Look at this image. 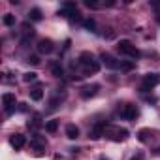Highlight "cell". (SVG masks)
<instances>
[{
	"label": "cell",
	"instance_id": "7c38bea8",
	"mask_svg": "<svg viewBox=\"0 0 160 160\" xmlns=\"http://www.w3.org/2000/svg\"><path fill=\"white\" fill-rule=\"evenodd\" d=\"M66 136L70 139H77L79 138V128L75 124H66Z\"/></svg>",
	"mask_w": 160,
	"mask_h": 160
},
{
	"label": "cell",
	"instance_id": "8992f818",
	"mask_svg": "<svg viewBox=\"0 0 160 160\" xmlns=\"http://www.w3.org/2000/svg\"><path fill=\"white\" fill-rule=\"evenodd\" d=\"M100 60H102V64L106 66V68H109V70H119L121 68V60H117L113 55H109V53H102L100 55Z\"/></svg>",
	"mask_w": 160,
	"mask_h": 160
},
{
	"label": "cell",
	"instance_id": "9c48e42d",
	"mask_svg": "<svg viewBox=\"0 0 160 160\" xmlns=\"http://www.w3.org/2000/svg\"><path fill=\"white\" fill-rule=\"evenodd\" d=\"M25 143H27V139H25V136H23V134H13V136L10 138V145H12L15 151L23 149V147H25Z\"/></svg>",
	"mask_w": 160,
	"mask_h": 160
},
{
	"label": "cell",
	"instance_id": "4fadbf2b",
	"mask_svg": "<svg viewBox=\"0 0 160 160\" xmlns=\"http://www.w3.org/2000/svg\"><path fill=\"white\" fill-rule=\"evenodd\" d=\"M138 139H139L141 143H147V141L151 139V130H147V128H141V130L138 132Z\"/></svg>",
	"mask_w": 160,
	"mask_h": 160
},
{
	"label": "cell",
	"instance_id": "277c9868",
	"mask_svg": "<svg viewBox=\"0 0 160 160\" xmlns=\"http://www.w3.org/2000/svg\"><path fill=\"white\" fill-rule=\"evenodd\" d=\"M117 111H119V115H121L122 119H126V121H136L138 115H139V111H138V108H136L134 104H122V108H119Z\"/></svg>",
	"mask_w": 160,
	"mask_h": 160
},
{
	"label": "cell",
	"instance_id": "603a6c76",
	"mask_svg": "<svg viewBox=\"0 0 160 160\" xmlns=\"http://www.w3.org/2000/svg\"><path fill=\"white\" fill-rule=\"evenodd\" d=\"M40 124H42V122H40V115H36V117H34V121H32V122H28V128H38Z\"/></svg>",
	"mask_w": 160,
	"mask_h": 160
},
{
	"label": "cell",
	"instance_id": "6da1fadb",
	"mask_svg": "<svg viewBox=\"0 0 160 160\" xmlns=\"http://www.w3.org/2000/svg\"><path fill=\"white\" fill-rule=\"evenodd\" d=\"M79 64L83 66V73L89 75V73H96L100 70V62L94 60V55L89 53V51H83L79 55Z\"/></svg>",
	"mask_w": 160,
	"mask_h": 160
},
{
	"label": "cell",
	"instance_id": "8fae6325",
	"mask_svg": "<svg viewBox=\"0 0 160 160\" xmlns=\"http://www.w3.org/2000/svg\"><path fill=\"white\" fill-rule=\"evenodd\" d=\"M2 106H4L6 109L13 108V106H15V94H13V92H4V94H2Z\"/></svg>",
	"mask_w": 160,
	"mask_h": 160
},
{
	"label": "cell",
	"instance_id": "ba28073f",
	"mask_svg": "<svg viewBox=\"0 0 160 160\" xmlns=\"http://www.w3.org/2000/svg\"><path fill=\"white\" fill-rule=\"evenodd\" d=\"M98 85L96 83H92V85H85V87H81V91H79V94H81V98H85V100H89V98H92V96H96V92H98Z\"/></svg>",
	"mask_w": 160,
	"mask_h": 160
},
{
	"label": "cell",
	"instance_id": "3957f363",
	"mask_svg": "<svg viewBox=\"0 0 160 160\" xmlns=\"http://www.w3.org/2000/svg\"><path fill=\"white\" fill-rule=\"evenodd\" d=\"M104 136H108V138L113 139V141H124V139H128L130 132H128L126 128H119V126H106Z\"/></svg>",
	"mask_w": 160,
	"mask_h": 160
},
{
	"label": "cell",
	"instance_id": "d6986e66",
	"mask_svg": "<svg viewBox=\"0 0 160 160\" xmlns=\"http://www.w3.org/2000/svg\"><path fill=\"white\" fill-rule=\"evenodd\" d=\"M2 23H4L6 27H13V25H15V17H13L12 13H6L4 19H2Z\"/></svg>",
	"mask_w": 160,
	"mask_h": 160
},
{
	"label": "cell",
	"instance_id": "30bf717a",
	"mask_svg": "<svg viewBox=\"0 0 160 160\" xmlns=\"http://www.w3.org/2000/svg\"><path fill=\"white\" fill-rule=\"evenodd\" d=\"M28 94H30V98H32L34 102H40V100L43 98V87H42V85H36V87H32V89L28 91Z\"/></svg>",
	"mask_w": 160,
	"mask_h": 160
},
{
	"label": "cell",
	"instance_id": "2e32d148",
	"mask_svg": "<svg viewBox=\"0 0 160 160\" xmlns=\"http://www.w3.org/2000/svg\"><path fill=\"white\" fill-rule=\"evenodd\" d=\"M38 79V73L36 72H27V73H23V81L25 83H34Z\"/></svg>",
	"mask_w": 160,
	"mask_h": 160
},
{
	"label": "cell",
	"instance_id": "484cf974",
	"mask_svg": "<svg viewBox=\"0 0 160 160\" xmlns=\"http://www.w3.org/2000/svg\"><path fill=\"white\" fill-rule=\"evenodd\" d=\"M145 100H147L149 104H156V98H154L152 94H151V96H145Z\"/></svg>",
	"mask_w": 160,
	"mask_h": 160
},
{
	"label": "cell",
	"instance_id": "7a4b0ae2",
	"mask_svg": "<svg viewBox=\"0 0 160 160\" xmlns=\"http://www.w3.org/2000/svg\"><path fill=\"white\" fill-rule=\"evenodd\" d=\"M117 51H119L121 55L130 57V58H139V57H141L139 49H138V47H136L130 40H121V42L117 43Z\"/></svg>",
	"mask_w": 160,
	"mask_h": 160
},
{
	"label": "cell",
	"instance_id": "5bb4252c",
	"mask_svg": "<svg viewBox=\"0 0 160 160\" xmlns=\"http://www.w3.org/2000/svg\"><path fill=\"white\" fill-rule=\"evenodd\" d=\"M28 19L30 21H42V10L40 8H32L28 12Z\"/></svg>",
	"mask_w": 160,
	"mask_h": 160
},
{
	"label": "cell",
	"instance_id": "ac0fdd59",
	"mask_svg": "<svg viewBox=\"0 0 160 160\" xmlns=\"http://www.w3.org/2000/svg\"><path fill=\"white\" fill-rule=\"evenodd\" d=\"M83 27H85L89 32H96V23H94V19H85V21H83Z\"/></svg>",
	"mask_w": 160,
	"mask_h": 160
},
{
	"label": "cell",
	"instance_id": "44dd1931",
	"mask_svg": "<svg viewBox=\"0 0 160 160\" xmlns=\"http://www.w3.org/2000/svg\"><path fill=\"white\" fill-rule=\"evenodd\" d=\"M30 147H32V149H36V151H43V149H45V141L32 139V141H30Z\"/></svg>",
	"mask_w": 160,
	"mask_h": 160
},
{
	"label": "cell",
	"instance_id": "e0dca14e",
	"mask_svg": "<svg viewBox=\"0 0 160 160\" xmlns=\"http://www.w3.org/2000/svg\"><path fill=\"white\" fill-rule=\"evenodd\" d=\"M45 130H47L49 134L57 132V130H58V121H55V119H53V121H47V122H45Z\"/></svg>",
	"mask_w": 160,
	"mask_h": 160
},
{
	"label": "cell",
	"instance_id": "cb8c5ba5",
	"mask_svg": "<svg viewBox=\"0 0 160 160\" xmlns=\"http://www.w3.org/2000/svg\"><path fill=\"white\" fill-rule=\"evenodd\" d=\"M85 6H87V8H91V10H96V8H100V4H98V2H94V0H87V2H85Z\"/></svg>",
	"mask_w": 160,
	"mask_h": 160
},
{
	"label": "cell",
	"instance_id": "ffe728a7",
	"mask_svg": "<svg viewBox=\"0 0 160 160\" xmlns=\"http://www.w3.org/2000/svg\"><path fill=\"white\" fill-rule=\"evenodd\" d=\"M51 72H53V75H55V77H62V75H64V70H62V66H60V64H53Z\"/></svg>",
	"mask_w": 160,
	"mask_h": 160
},
{
	"label": "cell",
	"instance_id": "52a82bcc",
	"mask_svg": "<svg viewBox=\"0 0 160 160\" xmlns=\"http://www.w3.org/2000/svg\"><path fill=\"white\" fill-rule=\"evenodd\" d=\"M53 51H55V45H53V42H51L49 38H43V40L38 42V53H42V55H51Z\"/></svg>",
	"mask_w": 160,
	"mask_h": 160
},
{
	"label": "cell",
	"instance_id": "7402d4cb",
	"mask_svg": "<svg viewBox=\"0 0 160 160\" xmlns=\"http://www.w3.org/2000/svg\"><path fill=\"white\" fill-rule=\"evenodd\" d=\"M27 62L32 64V66H38V64H40V57H38V55H30V57L27 58Z\"/></svg>",
	"mask_w": 160,
	"mask_h": 160
},
{
	"label": "cell",
	"instance_id": "5b68a950",
	"mask_svg": "<svg viewBox=\"0 0 160 160\" xmlns=\"http://www.w3.org/2000/svg\"><path fill=\"white\" fill-rule=\"evenodd\" d=\"M160 83V73L152 72V73H147L143 77V83H141V92H149L152 87H156Z\"/></svg>",
	"mask_w": 160,
	"mask_h": 160
},
{
	"label": "cell",
	"instance_id": "4316f807",
	"mask_svg": "<svg viewBox=\"0 0 160 160\" xmlns=\"http://www.w3.org/2000/svg\"><path fill=\"white\" fill-rule=\"evenodd\" d=\"M100 160H109V158H106V156H102V158H100Z\"/></svg>",
	"mask_w": 160,
	"mask_h": 160
},
{
	"label": "cell",
	"instance_id": "9a60e30c",
	"mask_svg": "<svg viewBox=\"0 0 160 160\" xmlns=\"http://www.w3.org/2000/svg\"><path fill=\"white\" fill-rule=\"evenodd\" d=\"M136 68V62H132V60H121V72H130V70H134Z\"/></svg>",
	"mask_w": 160,
	"mask_h": 160
},
{
	"label": "cell",
	"instance_id": "d4e9b609",
	"mask_svg": "<svg viewBox=\"0 0 160 160\" xmlns=\"http://www.w3.org/2000/svg\"><path fill=\"white\" fill-rule=\"evenodd\" d=\"M130 160H145V154H143V152L139 151V152H138V154H134V156H132Z\"/></svg>",
	"mask_w": 160,
	"mask_h": 160
}]
</instances>
